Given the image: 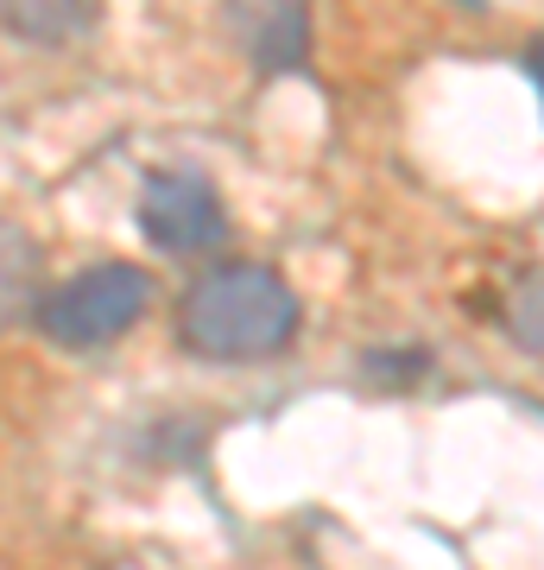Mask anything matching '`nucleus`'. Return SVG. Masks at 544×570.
<instances>
[{"label": "nucleus", "instance_id": "obj_1", "mask_svg": "<svg viewBox=\"0 0 544 570\" xmlns=\"http://www.w3.org/2000/svg\"><path fill=\"white\" fill-rule=\"evenodd\" d=\"M298 336V292L260 261H222L178 298V343L209 362H266Z\"/></svg>", "mask_w": 544, "mask_h": 570}, {"label": "nucleus", "instance_id": "obj_2", "mask_svg": "<svg viewBox=\"0 0 544 570\" xmlns=\"http://www.w3.org/2000/svg\"><path fill=\"white\" fill-rule=\"evenodd\" d=\"M146 298H152V285H146L140 266L127 261H101L77 279H63L51 298L39 305V330L51 336L58 348H101L127 336V330L140 324Z\"/></svg>", "mask_w": 544, "mask_h": 570}, {"label": "nucleus", "instance_id": "obj_3", "mask_svg": "<svg viewBox=\"0 0 544 570\" xmlns=\"http://www.w3.org/2000/svg\"><path fill=\"white\" fill-rule=\"evenodd\" d=\"M140 228L159 254H202L228 235L222 197L216 184L190 171V165H171V171H152L140 190Z\"/></svg>", "mask_w": 544, "mask_h": 570}, {"label": "nucleus", "instance_id": "obj_4", "mask_svg": "<svg viewBox=\"0 0 544 570\" xmlns=\"http://www.w3.org/2000/svg\"><path fill=\"white\" fill-rule=\"evenodd\" d=\"M0 7H7V32L32 45L77 39V32H89V13H96V0H0Z\"/></svg>", "mask_w": 544, "mask_h": 570}, {"label": "nucleus", "instance_id": "obj_5", "mask_svg": "<svg viewBox=\"0 0 544 570\" xmlns=\"http://www.w3.org/2000/svg\"><path fill=\"white\" fill-rule=\"evenodd\" d=\"M506 324H513V336H520L525 348H538V355H544V273H532V279L513 292Z\"/></svg>", "mask_w": 544, "mask_h": 570}, {"label": "nucleus", "instance_id": "obj_6", "mask_svg": "<svg viewBox=\"0 0 544 570\" xmlns=\"http://www.w3.org/2000/svg\"><path fill=\"white\" fill-rule=\"evenodd\" d=\"M525 70H532V82H538V96H544V39L525 51Z\"/></svg>", "mask_w": 544, "mask_h": 570}]
</instances>
